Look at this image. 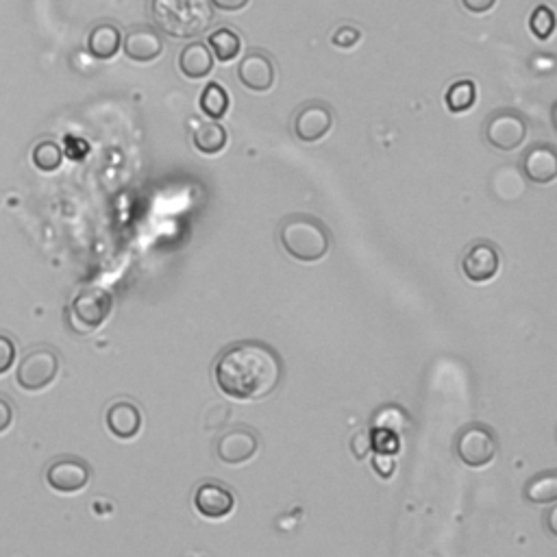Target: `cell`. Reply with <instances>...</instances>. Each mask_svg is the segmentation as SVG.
Masks as SVG:
<instances>
[{"instance_id":"18","label":"cell","mask_w":557,"mask_h":557,"mask_svg":"<svg viewBox=\"0 0 557 557\" xmlns=\"http://www.w3.org/2000/svg\"><path fill=\"white\" fill-rule=\"evenodd\" d=\"M179 70L183 77L192 81L205 79L207 74L214 70V55L209 51V46L203 42H192L183 46V51L179 53Z\"/></svg>"},{"instance_id":"12","label":"cell","mask_w":557,"mask_h":557,"mask_svg":"<svg viewBox=\"0 0 557 557\" xmlns=\"http://www.w3.org/2000/svg\"><path fill=\"white\" fill-rule=\"evenodd\" d=\"M259 449L257 433L249 427H233L222 433L216 442V453L222 464L238 466L249 462Z\"/></svg>"},{"instance_id":"9","label":"cell","mask_w":557,"mask_h":557,"mask_svg":"<svg viewBox=\"0 0 557 557\" xmlns=\"http://www.w3.org/2000/svg\"><path fill=\"white\" fill-rule=\"evenodd\" d=\"M90 477L92 470L88 462L79 460V457H59L46 468V484L61 494L81 492L90 484Z\"/></svg>"},{"instance_id":"15","label":"cell","mask_w":557,"mask_h":557,"mask_svg":"<svg viewBox=\"0 0 557 557\" xmlns=\"http://www.w3.org/2000/svg\"><path fill=\"white\" fill-rule=\"evenodd\" d=\"M523 175L531 181V183H551L557 177V151L555 146L551 144H534L525 153L523 162Z\"/></svg>"},{"instance_id":"22","label":"cell","mask_w":557,"mask_h":557,"mask_svg":"<svg viewBox=\"0 0 557 557\" xmlns=\"http://www.w3.org/2000/svg\"><path fill=\"white\" fill-rule=\"evenodd\" d=\"M525 497L531 503H555L557 501V473L555 470H544L534 479L527 481Z\"/></svg>"},{"instance_id":"8","label":"cell","mask_w":557,"mask_h":557,"mask_svg":"<svg viewBox=\"0 0 557 557\" xmlns=\"http://www.w3.org/2000/svg\"><path fill=\"white\" fill-rule=\"evenodd\" d=\"M333 122H336V116L329 105L309 101L292 116V133L301 142H318L333 129Z\"/></svg>"},{"instance_id":"17","label":"cell","mask_w":557,"mask_h":557,"mask_svg":"<svg viewBox=\"0 0 557 557\" xmlns=\"http://www.w3.org/2000/svg\"><path fill=\"white\" fill-rule=\"evenodd\" d=\"M194 122V131H192V144L198 153L203 155H218L227 148L229 142V133L227 129L220 125L218 120H209V122H201L198 118L192 120Z\"/></svg>"},{"instance_id":"7","label":"cell","mask_w":557,"mask_h":557,"mask_svg":"<svg viewBox=\"0 0 557 557\" xmlns=\"http://www.w3.org/2000/svg\"><path fill=\"white\" fill-rule=\"evenodd\" d=\"M484 138L497 151H516L527 138V120L516 109H499L486 120Z\"/></svg>"},{"instance_id":"3","label":"cell","mask_w":557,"mask_h":557,"mask_svg":"<svg viewBox=\"0 0 557 557\" xmlns=\"http://www.w3.org/2000/svg\"><path fill=\"white\" fill-rule=\"evenodd\" d=\"M279 242L296 262L314 264L323 259L331 249L329 229L314 216L294 214L281 222Z\"/></svg>"},{"instance_id":"11","label":"cell","mask_w":557,"mask_h":557,"mask_svg":"<svg viewBox=\"0 0 557 557\" xmlns=\"http://www.w3.org/2000/svg\"><path fill=\"white\" fill-rule=\"evenodd\" d=\"M501 268V255L497 246L488 240H481L470 244L462 257V272L468 281L473 283H488Z\"/></svg>"},{"instance_id":"27","label":"cell","mask_w":557,"mask_h":557,"mask_svg":"<svg viewBox=\"0 0 557 557\" xmlns=\"http://www.w3.org/2000/svg\"><path fill=\"white\" fill-rule=\"evenodd\" d=\"M360 40H362L360 29L349 27V24H344V27H340L336 33H333V37H331L333 46H338V48H351V46H355Z\"/></svg>"},{"instance_id":"10","label":"cell","mask_w":557,"mask_h":557,"mask_svg":"<svg viewBox=\"0 0 557 557\" xmlns=\"http://www.w3.org/2000/svg\"><path fill=\"white\" fill-rule=\"evenodd\" d=\"M192 503L201 516L209 518V521H220V518H227L233 512L235 497L227 484L209 479L196 486Z\"/></svg>"},{"instance_id":"4","label":"cell","mask_w":557,"mask_h":557,"mask_svg":"<svg viewBox=\"0 0 557 557\" xmlns=\"http://www.w3.org/2000/svg\"><path fill=\"white\" fill-rule=\"evenodd\" d=\"M111 307H114V299L111 294L103 288H85L81 290L70 305L68 320L70 327L81 333V336H88L96 329H101L105 325V320L111 314Z\"/></svg>"},{"instance_id":"24","label":"cell","mask_w":557,"mask_h":557,"mask_svg":"<svg viewBox=\"0 0 557 557\" xmlns=\"http://www.w3.org/2000/svg\"><path fill=\"white\" fill-rule=\"evenodd\" d=\"M33 166L40 172H55L59 170L61 162H64V151L61 146L53 140H42L37 142L33 148Z\"/></svg>"},{"instance_id":"21","label":"cell","mask_w":557,"mask_h":557,"mask_svg":"<svg viewBox=\"0 0 557 557\" xmlns=\"http://www.w3.org/2000/svg\"><path fill=\"white\" fill-rule=\"evenodd\" d=\"M444 103L451 114H464V111L473 109L477 103V85L470 79L455 81L451 88L444 94Z\"/></svg>"},{"instance_id":"29","label":"cell","mask_w":557,"mask_h":557,"mask_svg":"<svg viewBox=\"0 0 557 557\" xmlns=\"http://www.w3.org/2000/svg\"><path fill=\"white\" fill-rule=\"evenodd\" d=\"M14 418H16L14 405H11L7 396L0 394V436H3L5 431H9L11 425H14Z\"/></svg>"},{"instance_id":"16","label":"cell","mask_w":557,"mask_h":557,"mask_svg":"<svg viewBox=\"0 0 557 557\" xmlns=\"http://www.w3.org/2000/svg\"><path fill=\"white\" fill-rule=\"evenodd\" d=\"M107 429L111 431V436H116L118 440H131L140 433L144 418L140 407L131 401H116L109 405V410L105 414Z\"/></svg>"},{"instance_id":"2","label":"cell","mask_w":557,"mask_h":557,"mask_svg":"<svg viewBox=\"0 0 557 557\" xmlns=\"http://www.w3.org/2000/svg\"><path fill=\"white\" fill-rule=\"evenodd\" d=\"M148 14L159 33L190 40L212 27L214 5L209 0H148Z\"/></svg>"},{"instance_id":"30","label":"cell","mask_w":557,"mask_h":557,"mask_svg":"<svg viewBox=\"0 0 557 557\" xmlns=\"http://www.w3.org/2000/svg\"><path fill=\"white\" fill-rule=\"evenodd\" d=\"M497 5V0H462V7L473 16H484Z\"/></svg>"},{"instance_id":"19","label":"cell","mask_w":557,"mask_h":557,"mask_svg":"<svg viewBox=\"0 0 557 557\" xmlns=\"http://www.w3.org/2000/svg\"><path fill=\"white\" fill-rule=\"evenodd\" d=\"M122 48V31L114 22H101L88 35V51L96 59H111Z\"/></svg>"},{"instance_id":"6","label":"cell","mask_w":557,"mask_h":557,"mask_svg":"<svg viewBox=\"0 0 557 557\" xmlns=\"http://www.w3.org/2000/svg\"><path fill=\"white\" fill-rule=\"evenodd\" d=\"M59 355L53 349H33L22 357L16 368V381L22 390L27 392H40L51 386L59 375Z\"/></svg>"},{"instance_id":"32","label":"cell","mask_w":557,"mask_h":557,"mask_svg":"<svg viewBox=\"0 0 557 557\" xmlns=\"http://www.w3.org/2000/svg\"><path fill=\"white\" fill-rule=\"evenodd\" d=\"M209 3L220 11H240L251 3V0H209Z\"/></svg>"},{"instance_id":"28","label":"cell","mask_w":557,"mask_h":557,"mask_svg":"<svg viewBox=\"0 0 557 557\" xmlns=\"http://www.w3.org/2000/svg\"><path fill=\"white\" fill-rule=\"evenodd\" d=\"M351 449L355 453L357 460H364V457L373 451V436L366 431H357L355 436L351 438Z\"/></svg>"},{"instance_id":"13","label":"cell","mask_w":557,"mask_h":557,"mask_svg":"<svg viewBox=\"0 0 557 557\" xmlns=\"http://www.w3.org/2000/svg\"><path fill=\"white\" fill-rule=\"evenodd\" d=\"M277 70L268 53L249 51L238 66V81L251 92H268L275 85Z\"/></svg>"},{"instance_id":"14","label":"cell","mask_w":557,"mask_h":557,"mask_svg":"<svg viewBox=\"0 0 557 557\" xmlns=\"http://www.w3.org/2000/svg\"><path fill=\"white\" fill-rule=\"evenodd\" d=\"M122 51L131 59L138 61V64H148V61H155L157 57H162L164 53V40L162 33L153 27H133L122 37Z\"/></svg>"},{"instance_id":"31","label":"cell","mask_w":557,"mask_h":557,"mask_svg":"<svg viewBox=\"0 0 557 557\" xmlns=\"http://www.w3.org/2000/svg\"><path fill=\"white\" fill-rule=\"evenodd\" d=\"M373 466L377 473L381 477H390L392 475V470H394V462H392V455H386V453H377L375 455V460H373Z\"/></svg>"},{"instance_id":"1","label":"cell","mask_w":557,"mask_h":557,"mask_svg":"<svg viewBox=\"0 0 557 557\" xmlns=\"http://www.w3.org/2000/svg\"><path fill=\"white\" fill-rule=\"evenodd\" d=\"M222 394L233 401H259L279 388L283 377L281 357L268 344L244 340L227 346L214 366Z\"/></svg>"},{"instance_id":"20","label":"cell","mask_w":557,"mask_h":557,"mask_svg":"<svg viewBox=\"0 0 557 557\" xmlns=\"http://www.w3.org/2000/svg\"><path fill=\"white\" fill-rule=\"evenodd\" d=\"M209 51L218 61H233L242 53V37L231 27H220L214 33H209Z\"/></svg>"},{"instance_id":"26","label":"cell","mask_w":557,"mask_h":557,"mask_svg":"<svg viewBox=\"0 0 557 557\" xmlns=\"http://www.w3.org/2000/svg\"><path fill=\"white\" fill-rule=\"evenodd\" d=\"M16 353V342L5 336V333H0V375L9 373V368L16 362Z\"/></svg>"},{"instance_id":"5","label":"cell","mask_w":557,"mask_h":557,"mask_svg":"<svg viewBox=\"0 0 557 557\" xmlns=\"http://www.w3.org/2000/svg\"><path fill=\"white\" fill-rule=\"evenodd\" d=\"M497 436L481 423H470L455 438V455L468 468L488 466L497 455Z\"/></svg>"},{"instance_id":"25","label":"cell","mask_w":557,"mask_h":557,"mask_svg":"<svg viewBox=\"0 0 557 557\" xmlns=\"http://www.w3.org/2000/svg\"><path fill=\"white\" fill-rule=\"evenodd\" d=\"M529 29L538 37V40H549L555 31V14L547 5L536 7L534 14H531V18H529Z\"/></svg>"},{"instance_id":"23","label":"cell","mask_w":557,"mask_h":557,"mask_svg":"<svg viewBox=\"0 0 557 557\" xmlns=\"http://www.w3.org/2000/svg\"><path fill=\"white\" fill-rule=\"evenodd\" d=\"M198 105H201V111L209 120H222L229 111V94L220 83L214 81V83L205 85Z\"/></svg>"},{"instance_id":"33","label":"cell","mask_w":557,"mask_h":557,"mask_svg":"<svg viewBox=\"0 0 557 557\" xmlns=\"http://www.w3.org/2000/svg\"><path fill=\"white\" fill-rule=\"evenodd\" d=\"M557 514V510L553 507V510L549 512V531H551V536H557V527H555V523H553V516Z\"/></svg>"}]
</instances>
